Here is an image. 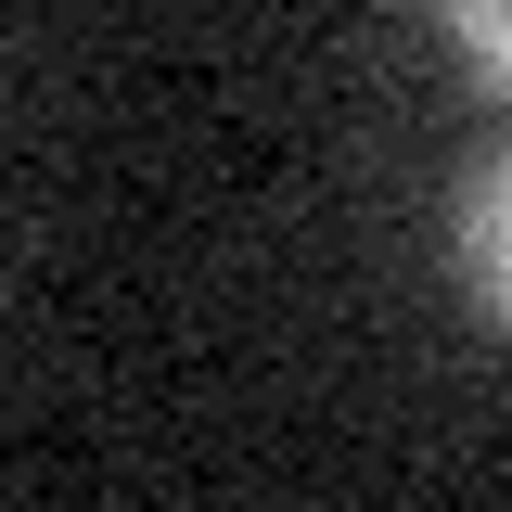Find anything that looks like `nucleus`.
I'll return each instance as SVG.
<instances>
[{"label":"nucleus","mask_w":512,"mask_h":512,"mask_svg":"<svg viewBox=\"0 0 512 512\" xmlns=\"http://www.w3.org/2000/svg\"><path fill=\"white\" fill-rule=\"evenodd\" d=\"M448 282H461L474 320L512 333V141H487L461 167V192H448Z\"/></svg>","instance_id":"obj_1"},{"label":"nucleus","mask_w":512,"mask_h":512,"mask_svg":"<svg viewBox=\"0 0 512 512\" xmlns=\"http://www.w3.org/2000/svg\"><path fill=\"white\" fill-rule=\"evenodd\" d=\"M436 13H448V39H461V52L512 90V0H436Z\"/></svg>","instance_id":"obj_2"}]
</instances>
